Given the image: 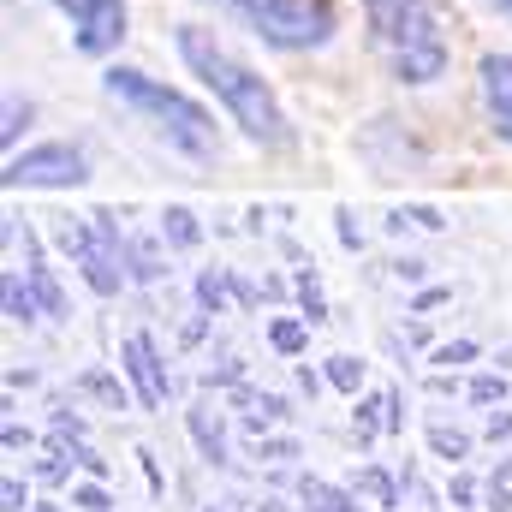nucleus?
<instances>
[{
    "label": "nucleus",
    "instance_id": "nucleus-40",
    "mask_svg": "<svg viewBox=\"0 0 512 512\" xmlns=\"http://www.w3.org/2000/svg\"><path fill=\"white\" fill-rule=\"evenodd\" d=\"M30 512H60V507H30Z\"/></svg>",
    "mask_w": 512,
    "mask_h": 512
},
{
    "label": "nucleus",
    "instance_id": "nucleus-12",
    "mask_svg": "<svg viewBox=\"0 0 512 512\" xmlns=\"http://www.w3.org/2000/svg\"><path fill=\"white\" fill-rule=\"evenodd\" d=\"M161 239H167L173 251H197V245H203V227H197V215H191V209H179V203H173V209L161 215Z\"/></svg>",
    "mask_w": 512,
    "mask_h": 512
},
{
    "label": "nucleus",
    "instance_id": "nucleus-18",
    "mask_svg": "<svg viewBox=\"0 0 512 512\" xmlns=\"http://www.w3.org/2000/svg\"><path fill=\"white\" fill-rule=\"evenodd\" d=\"M429 453L447 459V465H459V459L471 453V435H465V429H447V423H429Z\"/></svg>",
    "mask_w": 512,
    "mask_h": 512
},
{
    "label": "nucleus",
    "instance_id": "nucleus-37",
    "mask_svg": "<svg viewBox=\"0 0 512 512\" xmlns=\"http://www.w3.org/2000/svg\"><path fill=\"white\" fill-rule=\"evenodd\" d=\"M393 268H399V280H423V262H417V256H405V262H393Z\"/></svg>",
    "mask_w": 512,
    "mask_h": 512
},
{
    "label": "nucleus",
    "instance_id": "nucleus-11",
    "mask_svg": "<svg viewBox=\"0 0 512 512\" xmlns=\"http://www.w3.org/2000/svg\"><path fill=\"white\" fill-rule=\"evenodd\" d=\"M298 495H304V512H364L358 489H334L322 477H298Z\"/></svg>",
    "mask_w": 512,
    "mask_h": 512
},
{
    "label": "nucleus",
    "instance_id": "nucleus-29",
    "mask_svg": "<svg viewBox=\"0 0 512 512\" xmlns=\"http://www.w3.org/2000/svg\"><path fill=\"white\" fill-rule=\"evenodd\" d=\"M483 512H512V483H507V477H489V495H483Z\"/></svg>",
    "mask_w": 512,
    "mask_h": 512
},
{
    "label": "nucleus",
    "instance_id": "nucleus-31",
    "mask_svg": "<svg viewBox=\"0 0 512 512\" xmlns=\"http://www.w3.org/2000/svg\"><path fill=\"white\" fill-rule=\"evenodd\" d=\"M387 435H405V393L387 387Z\"/></svg>",
    "mask_w": 512,
    "mask_h": 512
},
{
    "label": "nucleus",
    "instance_id": "nucleus-20",
    "mask_svg": "<svg viewBox=\"0 0 512 512\" xmlns=\"http://www.w3.org/2000/svg\"><path fill=\"white\" fill-rule=\"evenodd\" d=\"M78 387H84V393H96V399H108V405H114V411H126V382H120V376H108V370H84V376H78Z\"/></svg>",
    "mask_w": 512,
    "mask_h": 512
},
{
    "label": "nucleus",
    "instance_id": "nucleus-8",
    "mask_svg": "<svg viewBox=\"0 0 512 512\" xmlns=\"http://www.w3.org/2000/svg\"><path fill=\"white\" fill-rule=\"evenodd\" d=\"M120 358H126V376H131L137 405H143V411H161V405H167V393H173V382H167V364H161L155 340H149V334H126Z\"/></svg>",
    "mask_w": 512,
    "mask_h": 512
},
{
    "label": "nucleus",
    "instance_id": "nucleus-9",
    "mask_svg": "<svg viewBox=\"0 0 512 512\" xmlns=\"http://www.w3.org/2000/svg\"><path fill=\"white\" fill-rule=\"evenodd\" d=\"M477 84H483L489 126L512 143V54H483V60H477Z\"/></svg>",
    "mask_w": 512,
    "mask_h": 512
},
{
    "label": "nucleus",
    "instance_id": "nucleus-2",
    "mask_svg": "<svg viewBox=\"0 0 512 512\" xmlns=\"http://www.w3.org/2000/svg\"><path fill=\"white\" fill-rule=\"evenodd\" d=\"M364 24H370V42L382 54V66L423 90L435 78H447L453 66V42L441 30V6L435 0H364Z\"/></svg>",
    "mask_w": 512,
    "mask_h": 512
},
{
    "label": "nucleus",
    "instance_id": "nucleus-1",
    "mask_svg": "<svg viewBox=\"0 0 512 512\" xmlns=\"http://www.w3.org/2000/svg\"><path fill=\"white\" fill-rule=\"evenodd\" d=\"M173 42H179V60L191 66V78L227 108V120L245 131L251 143H262V149H286V143H292V120H286L274 84L256 72L251 60H239V54H233L215 30H203V24H179Z\"/></svg>",
    "mask_w": 512,
    "mask_h": 512
},
{
    "label": "nucleus",
    "instance_id": "nucleus-21",
    "mask_svg": "<svg viewBox=\"0 0 512 512\" xmlns=\"http://www.w3.org/2000/svg\"><path fill=\"white\" fill-rule=\"evenodd\" d=\"M126 268H131V280H161V251L155 245H143V239H131V251H126Z\"/></svg>",
    "mask_w": 512,
    "mask_h": 512
},
{
    "label": "nucleus",
    "instance_id": "nucleus-14",
    "mask_svg": "<svg viewBox=\"0 0 512 512\" xmlns=\"http://www.w3.org/2000/svg\"><path fill=\"white\" fill-rule=\"evenodd\" d=\"M352 435H358V447H370L376 435H387V393L358 399V411H352Z\"/></svg>",
    "mask_w": 512,
    "mask_h": 512
},
{
    "label": "nucleus",
    "instance_id": "nucleus-6",
    "mask_svg": "<svg viewBox=\"0 0 512 512\" xmlns=\"http://www.w3.org/2000/svg\"><path fill=\"white\" fill-rule=\"evenodd\" d=\"M6 191H72L90 179V161L78 143H30L6 155Z\"/></svg>",
    "mask_w": 512,
    "mask_h": 512
},
{
    "label": "nucleus",
    "instance_id": "nucleus-33",
    "mask_svg": "<svg viewBox=\"0 0 512 512\" xmlns=\"http://www.w3.org/2000/svg\"><path fill=\"white\" fill-rule=\"evenodd\" d=\"M512 435V411H495V417H489V441H495V447H501V441H507Z\"/></svg>",
    "mask_w": 512,
    "mask_h": 512
},
{
    "label": "nucleus",
    "instance_id": "nucleus-30",
    "mask_svg": "<svg viewBox=\"0 0 512 512\" xmlns=\"http://www.w3.org/2000/svg\"><path fill=\"white\" fill-rule=\"evenodd\" d=\"M0 507L6 512H30V489H24L18 477H6V483H0Z\"/></svg>",
    "mask_w": 512,
    "mask_h": 512
},
{
    "label": "nucleus",
    "instance_id": "nucleus-26",
    "mask_svg": "<svg viewBox=\"0 0 512 512\" xmlns=\"http://www.w3.org/2000/svg\"><path fill=\"white\" fill-rule=\"evenodd\" d=\"M298 298H304V322H322V316H328V304H322V286H316V274H310V268L298 274Z\"/></svg>",
    "mask_w": 512,
    "mask_h": 512
},
{
    "label": "nucleus",
    "instance_id": "nucleus-13",
    "mask_svg": "<svg viewBox=\"0 0 512 512\" xmlns=\"http://www.w3.org/2000/svg\"><path fill=\"white\" fill-rule=\"evenodd\" d=\"M268 346H274L280 358H298V352L310 346V322H304V316H274V322H268Z\"/></svg>",
    "mask_w": 512,
    "mask_h": 512
},
{
    "label": "nucleus",
    "instance_id": "nucleus-4",
    "mask_svg": "<svg viewBox=\"0 0 512 512\" xmlns=\"http://www.w3.org/2000/svg\"><path fill=\"white\" fill-rule=\"evenodd\" d=\"M227 18H239L251 36H262L280 54H304V48H328L340 30V6L334 0H209Z\"/></svg>",
    "mask_w": 512,
    "mask_h": 512
},
{
    "label": "nucleus",
    "instance_id": "nucleus-22",
    "mask_svg": "<svg viewBox=\"0 0 512 512\" xmlns=\"http://www.w3.org/2000/svg\"><path fill=\"white\" fill-rule=\"evenodd\" d=\"M30 126V102H18V90H6V126H0V143H6V155L18 149V131Z\"/></svg>",
    "mask_w": 512,
    "mask_h": 512
},
{
    "label": "nucleus",
    "instance_id": "nucleus-5",
    "mask_svg": "<svg viewBox=\"0 0 512 512\" xmlns=\"http://www.w3.org/2000/svg\"><path fill=\"white\" fill-rule=\"evenodd\" d=\"M60 251L78 262V274L90 280L96 298H114V292L126 286L131 239L120 233V221H114L108 209H96V215H84V221H60Z\"/></svg>",
    "mask_w": 512,
    "mask_h": 512
},
{
    "label": "nucleus",
    "instance_id": "nucleus-25",
    "mask_svg": "<svg viewBox=\"0 0 512 512\" xmlns=\"http://www.w3.org/2000/svg\"><path fill=\"white\" fill-rule=\"evenodd\" d=\"M72 507H84V512H114V495H108V489L90 477V483H78V489H72Z\"/></svg>",
    "mask_w": 512,
    "mask_h": 512
},
{
    "label": "nucleus",
    "instance_id": "nucleus-39",
    "mask_svg": "<svg viewBox=\"0 0 512 512\" xmlns=\"http://www.w3.org/2000/svg\"><path fill=\"white\" fill-rule=\"evenodd\" d=\"M489 6H501V12H507V18H512V0H489Z\"/></svg>",
    "mask_w": 512,
    "mask_h": 512
},
{
    "label": "nucleus",
    "instance_id": "nucleus-38",
    "mask_svg": "<svg viewBox=\"0 0 512 512\" xmlns=\"http://www.w3.org/2000/svg\"><path fill=\"white\" fill-rule=\"evenodd\" d=\"M262 411H268V417H292V411H286V399H280V393H262Z\"/></svg>",
    "mask_w": 512,
    "mask_h": 512
},
{
    "label": "nucleus",
    "instance_id": "nucleus-34",
    "mask_svg": "<svg viewBox=\"0 0 512 512\" xmlns=\"http://www.w3.org/2000/svg\"><path fill=\"white\" fill-rule=\"evenodd\" d=\"M405 221H417V227H429V233H435V227H447V221H441L435 209H423V203H417V209H405Z\"/></svg>",
    "mask_w": 512,
    "mask_h": 512
},
{
    "label": "nucleus",
    "instance_id": "nucleus-17",
    "mask_svg": "<svg viewBox=\"0 0 512 512\" xmlns=\"http://www.w3.org/2000/svg\"><path fill=\"white\" fill-rule=\"evenodd\" d=\"M352 489H358V495H370V501H376V507H399V483H393V477H387L382 465H364V471H358V477H352Z\"/></svg>",
    "mask_w": 512,
    "mask_h": 512
},
{
    "label": "nucleus",
    "instance_id": "nucleus-10",
    "mask_svg": "<svg viewBox=\"0 0 512 512\" xmlns=\"http://www.w3.org/2000/svg\"><path fill=\"white\" fill-rule=\"evenodd\" d=\"M185 423H191V441H197V453H203L209 465H227V423H221V411H215L209 399H197V405L185 411Z\"/></svg>",
    "mask_w": 512,
    "mask_h": 512
},
{
    "label": "nucleus",
    "instance_id": "nucleus-19",
    "mask_svg": "<svg viewBox=\"0 0 512 512\" xmlns=\"http://www.w3.org/2000/svg\"><path fill=\"white\" fill-rule=\"evenodd\" d=\"M322 370H328V387H340V393H352V399H358V387H364V358L340 352V358H328Z\"/></svg>",
    "mask_w": 512,
    "mask_h": 512
},
{
    "label": "nucleus",
    "instance_id": "nucleus-3",
    "mask_svg": "<svg viewBox=\"0 0 512 512\" xmlns=\"http://www.w3.org/2000/svg\"><path fill=\"white\" fill-rule=\"evenodd\" d=\"M102 90H108L126 114H137L167 149H179V155H191V161H215V155H221L215 114H209L203 102H191L185 90H173V84H161V78H149V72H137V66H108V72H102Z\"/></svg>",
    "mask_w": 512,
    "mask_h": 512
},
{
    "label": "nucleus",
    "instance_id": "nucleus-24",
    "mask_svg": "<svg viewBox=\"0 0 512 512\" xmlns=\"http://www.w3.org/2000/svg\"><path fill=\"white\" fill-rule=\"evenodd\" d=\"M298 453H304V447H298L292 435H262V441H256V459H262V465H292Z\"/></svg>",
    "mask_w": 512,
    "mask_h": 512
},
{
    "label": "nucleus",
    "instance_id": "nucleus-35",
    "mask_svg": "<svg viewBox=\"0 0 512 512\" xmlns=\"http://www.w3.org/2000/svg\"><path fill=\"white\" fill-rule=\"evenodd\" d=\"M0 441H6V453H18V447H30L36 435H30V429H18V423H6V435H0Z\"/></svg>",
    "mask_w": 512,
    "mask_h": 512
},
{
    "label": "nucleus",
    "instance_id": "nucleus-15",
    "mask_svg": "<svg viewBox=\"0 0 512 512\" xmlns=\"http://www.w3.org/2000/svg\"><path fill=\"white\" fill-rule=\"evenodd\" d=\"M227 298H233V268H203L197 274V304H203V316H221L227 310Z\"/></svg>",
    "mask_w": 512,
    "mask_h": 512
},
{
    "label": "nucleus",
    "instance_id": "nucleus-27",
    "mask_svg": "<svg viewBox=\"0 0 512 512\" xmlns=\"http://www.w3.org/2000/svg\"><path fill=\"white\" fill-rule=\"evenodd\" d=\"M465 393H471V405H501V399H507V376H495V370H489V376H477Z\"/></svg>",
    "mask_w": 512,
    "mask_h": 512
},
{
    "label": "nucleus",
    "instance_id": "nucleus-23",
    "mask_svg": "<svg viewBox=\"0 0 512 512\" xmlns=\"http://www.w3.org/2000/svg\"><path fill=\"white\" fill-rule=\"evenodd\" d=\"M483 358V346L477 340H447V346H435L429 352V364H441V370H453V364H477Z\"/></svg>",
    "mask_w": 512,
    "mask_h": 512
},
{
    "label": "nucleus",
    "instance_id": "nucleus-28",
    "mask_svg": "<svg viewBox=\"0 0 512 512\" xmlns=\"http://www.w3.org/2000/svg\"><path fill=\"white\" fill-rule=\"evenodd\" d=\"M447 501L459 512H477V477L471 471H453V483H447Z\"/></svg>",
    "mask_w": 512,
    "mask_h": 512
},
{
    "label": "nucleus",
    "instance_id": "nucleus-41",
    "mask_svg": "<svg viewBox=\"0 0 512 512\" xmlns=\"http://www.w3.org/2000/svg\"><path fill=\"white\" fill-rule=\"evenodd\" d=\"M209 512H221V507H209Z\"/></svg>",
    "mask_w": 512,
    "mask_h": 512
},
{
    "label": "nucleus",
    "instance_id": "nucleus-36",
    "mask_svg": "<svg viewBox=\"0 0 512 512\" xmlns=\"http://www.w3.org/2000/svg\"><path fill=\"white\" fill-rule=\"evenodd\" d=\"M137 459H143V477H149V489H155V495H161V489H167V483H161V465H155V453H149V447H143V453H137Z\"/></svg>",
    "mask_w": 512,
    "mask_h": 512
},
{
    "label": "nucleus",
    "instance_id": "nucleus-7",
    "mask_svg": "<svg viewBox=\"0 0 512 512\" xmlns=\"http://www.w3.org/2000/svg\"><path fill=\"white\" fill-rule=\"evenodd\" d=\"M54 6L66 12L78 54L108 60V54L126 42V24H131V6H126V0H54Z\"/></svg>",
    "mask_w": 512,
    "mask_h": 512
},
{
    "label": "nucleus",
    "instance_id": "nucleus-32",
    "mask_svg": "<svg viewBox=\"0 0 512 512\" xmlns=\"http://www.w3.org/2000/svg\"><path fill=\"white\" fill-rule=\"evenodd\" d=\"M334 221H340V245H346V251H358V245H364V233L352 227V209H340Z\"/></svg>",
    "mask_w": 512,
    "mask_h": 512
},
{
    "label": "nucleus",
    "instance_id": "nucleus-16",
    "mask_svg": "<svg viewBox=\"0 0 512 512\" xmlns=\"http://www.w3.org/2000/svg\"><path fill=\"white\" fill-rule=\"evenodd\" d=\"M0 292H6V316H12V322H36V316H42L36 292H30V280H18V268H6Z\"/></svg>",
    "mask_w": 512,
    "mask_h": 512
}]
</instances>
